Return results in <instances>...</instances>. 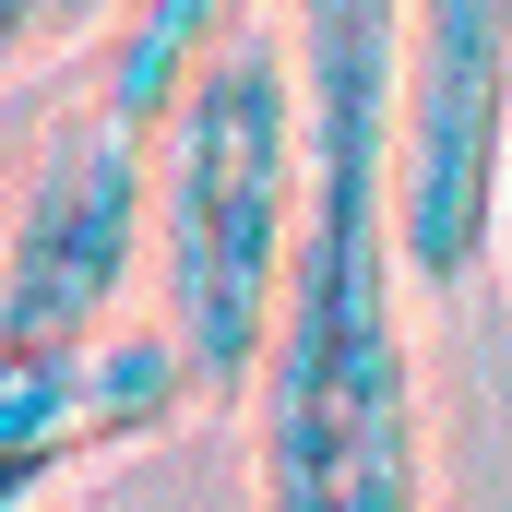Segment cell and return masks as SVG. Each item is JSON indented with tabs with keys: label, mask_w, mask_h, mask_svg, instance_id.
I'll return each mask as SVG.
<instances>
[{
	"label": "cell",
	"mask_w": 512,
	"mask_h": 512,
	"mask_svg": "<svg viewBox=\"0 0 512 512\" xmlns=\"http://www.w3.org/2000/svg\"><path fill=\"white\" fill-rule=\"evenodd\" d=\"M298 262L251 382L262 512H429L405 334V0H298Z\"/></svg>",
	"instance_id": "cell-1"
},
{
	"label": "cell",
	"mask_w": 512,
	"mask_h": 512,
	"mask_svg": "<svg viewBox=\"0 0 512 512\" xmlns=\"http://www.w3.org/2000/svg\"><path fill=\"white\" fill-rule=\"evenodd\" d=\"M298 262V60L239 36L155 143V310L203 393H251Z\"/></svg>",
	"instance_id": "cell-2"
},
{
	"label": "cell",
	"mask_w": 512,
	"mask_h": 512,
	"mask_svg": "<svg viewBox=\"0 0 512 512\" xmlns=\"http://www.w3.org/2000/svg\"><path fill=\"white\" fill-rule=\"evenodd\" d=\"M155 251V131L108 120L96 96L72 120H48L24 191H12V239H0V358L36 346H84L108 334L120 286Z\"/></svg>",
	"instance_id": "cell-3"
},
{
	"label": "cell",
	"mask_w": 512,
	"mask_h": 512,
	"mask_svg": "<svg viewBox=\"0 0 512 512\" xmlns=\"http://www.w3.org/2000/svg\"><path fill=\"white\" fill-rule=\"evenodd\" d=\"M512 203V0H405V274L465 286Z\"/></svg>",
	"instance_id": "cell-4"
},
{
	"label": "cell",
	"mask_w": 512,
	"mask_h": 512,
	"mask_svg": "<svg viewBox=\"0 0 512 512\" xmlns=\"http://www.w3.org/2000/svg\"><path fill=\"white\" fill-rule=\"evenodd\" d=\"M191 393H203V370L179 358L167 322L155 334H84V346L0 358V512H36L60 477L179 429Z\"/></svg>",
	"instance_id": "cell-5"
},
{
	"label": "cell",
	"mask_w": 512,
	"mask_h": 512,
	"mask_svg": "<svg viewBox=\"0 0 512 512\" xmlns=\"http://www.w3.org/2000/svg\"><path fill=\"white\" fill-rule=\"evenodd\" d=\"M239 12L251 0H131L120 24H108V60H96V108L108 120H131V131H155L167 143V120H179V96L239 48Z\"/></svg>",
	"instance_id": "cell-6"
},
{
	"label": "cell",
	"mask_w": 512,
	"mask_h": 512,
	"mask_svg": "<svg viewBox=\"0 0 512 512\" xmlns=\"http://www.w3.org/2000/svg\"><path fill=\"white\" fill-rule=\"evenodd\" d=\"M131 0H0V36L12 48H48V36H72V24H120Z\"/></svg>",
	"instance_id": "cell-7"
}]
</instances>
